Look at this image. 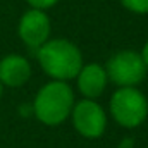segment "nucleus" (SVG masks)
<instances>
[{"label": "nucleus", "mask_w": 148, "mask_h": 148, "mask_svg": "<svg viewBox=\"0 0 148 148\" xmlns=\"http://www.w3.org/2000/svg\"><path fill=\"white\" fill-rule=\"evenodd\" d=\"M73 105V88L66 81L53 79L40 88L33 103V112L45 126H59L71 115Z\"/></svg>", "instance_id": "obj_2"}, {"label": "nucleus", "mask_w": 148, "mask_h": 148, "mask_svg": "<svg viewBox=\"0 0 148 148\" xmlns=\"http://www.w3.org/2000/svg\"><path fill=\"white\" fill-rule=\"evenodd\" d=\"M77 88L81 91V95L84 98H98L105 88H107V83H109V77L105 73V67H102L100 64H86L79 69L77 73Z\"/></svg>", "instance_id": "obj_7"}, {"label": "nucleus", "mask_w": 148, "mask_h": 148, "mask_svg": "<svg viewBox=\"0 0 148 148\" xmlns=\"http://www.w3.org/2000/svg\"><path fill=\"white\" fill-rule=\"evenodd\" d=\"M133 147H134V140L127 136V138H124V140L119 143V147L117 148H133Z\"/></svg>", "instance_id": "obj_11"}, {"label": "nucleus", "mask_w": 148, "mask_h": 148, "mask_svg": "<svg viewBox=\"0 0 148 148\" xmlns=\"http://www.w3.org/2000/svg\"><path fill=\"white\" fill-rule=\"evenodd\" d=\"M140 55H141V59H143V62H145V66H147V69H148V41H147V45L143 47V52Z\"/></svg>", "instance_id": "obj_12"}, {"label": "nucleus", "mask_w": 148, "mask_h": 148, "mask_svg": "<svg viewBox=\"0 0 148 148\" xmlns=\"http://www.w3.org/2000/svg\"><path fill=\"white\" fill-rule=\"evenodd\" d=\"M19 36L21 40L31 48L38 50L50 35V21L47 17V14L40 9H31L28 10L21 21H19Z\"/></svg>", "instance_id": "obj_6"}, {"label": "nucleus", "mask_w": 148, "mask_h": 148, "mask_svg": "<svg viewBox=\"0 0 148 148\" xmlns=\"http://www.w3.org/2000/svg\"><path fill=\"white\" fill-rule=\"evenodd\" d=\"M110 114L122 127L133 129L145 122L148 115V100L136 86H122L110 98Z\"/></svg>", "instance_id": "obj_3"}, {"label": "nucleus", "mask_w": 148, "mask_h": 148, "mask_svg": "<svg viewBox=\"0 0 148 148\" xmlns=\"http://www.w3.org/2000/svg\"><path fill=\"white\" fill-rule=\"evenodd\" d=\"M147 66L138 52L133 50H122L112 55L105 66V73L109 81L122 86H136L140 84L147 76Z\"/></svg>", "instance_id": "obj_4"}, {"label": "nucleus", "mask_w": 148, "mask_h": 148, "mask_svg": "<svg viewBox=\"0 0 148 148\" xmlns=\"http://www.w3.org/2000/svg\"><path fill=\"white\" fill-rule=\"evenodd\" d=\"M38 62L43 73L52 79H74L83 67V55L79 48L69 40H47L36 50Z\"/></svg>", "instance_id": "obj_1"}, {"label": "nucleus", "mask_w": 148, "mask_h": 148, "mask_svg": "<svg viewBox=\"0 0 148 148\" xmlns=\"http://www.w3.org/2000/svg\"><path fill=\"white\" fill-rule=\"evenodd\" d=\"M57 2H59V0H28V3H29L33 9H40V10L48 9V7L55 5Z\"/></svg>", "instance_id": "obj_10"}, {"label": "nucleus", "mask_w": 148, "mask_h": 148, "mask_svg": "<svg viewBox=\"0 0 148 148\" xmlns=\"http://www.w3.org/2000/svg\"><path fill=\"white\" fill-rule=\"evenodd\" d=\"M73 124L76 131L88 140H97L105 133L107 127V114L91 98H84L73 105L71 110Z\"/></svg>", "instance_id": "obj_5"}, {"label": "nucleus", "mask_w": 148, "mask_h": 148, "mask_svg": "<svg viewBox=\"0 0 148 148\" xmlns=\"http://www.w3.org/2000/svg\"><path fill=\"white\" fill-rule=\"evenodd\" d=\"M122 5L136 14H148V0H122Z\"/></svg>", "instance_id": "obj_9"}, {"label": "nucleus", "mask_w": 148, "mask_h": 148, "mask_svg": "<svg viewBox=\"0 0 148 148\" xmlns=\"http://www.w3.org/2000/svg\"><path fill=\"white\" fill-rule=\"evenodd\" d=\"M31 77V66L21 55H7L0 60V83L9 88H17Z\"/></svg>", "instance_id": "obj_8"}, {"label": "nucleus", "mask_w": 148, "mask_h": 148, "mask_svg": "<svg viewBox=\"0 0 148 148\" xmlns=\"http://www.w3.org/2000/svg\"><path fill=\"white\" fill-rule=\"evenodd\" d=\"M2 91H3V84L0 83V97H2Z\"/></svg>", "instance_id": "obj_13"}]
</instances>
